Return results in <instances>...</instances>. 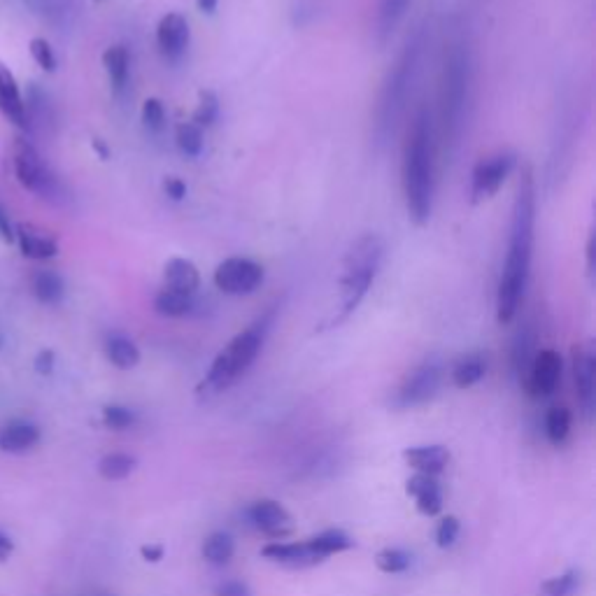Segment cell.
I'll return each mask as SVG.
<instances>
[{
    "instance_id": "45",
    "label": "cell",
    "mask_w": 596,
    "mask_h": 596,
    "mask_svg": "<svg viewBox=\"0 0 596 596\" xmlns=\"http://www.w3.org/2000/svg\"><path fill=\"white\" fill-rule=\"evenodd\" d=\"M143 559L145 562H152V564H156V562H161L163 559V545L161 543H152V545H143Z\"/></svg>"
},
{
    "instance_id": "39",
    "label": "cell",
    "mask_w": 596,
    "mask_h": 596,
    "mask_svg": "<svg viewBox=\"0 0 596 596\" xmlns=\"http://www.w3.org/2000/svg\"><path fill=\"white\" fill-rule=\"evenodd\" d=\"M143 124L149 133H161L166 129V108L159 98H147L143 103Z\"/></svg>"
},
{
    "instance_id": "23",
    "label": "cell",
    "mask_w": 596,
    "mask_h": 596,
    "mask_svg": "<svg viewBox=\"0 0 596 596\" xmlns=\"http://www.w3.org/2000/svg\"><path fill=\"white\" fill-rule=\"evenodd\" d=\"M103 68L110 77V87L119 96L129 84L131 73V54L124 45H112L103 52Z\"/></svg>"
},
{
    "instance_id": "28",
    "label": "cell",
    "mask_w": 596,
    "mask_h": 596,
    "mask_svg": "<svg viewBox=\"0 0 596 596\" xmlns=\"http://www.w3.org/2000/svg\"><path fill=\"white\" fill-rule=\"evenodd\" d=\"M536 343H538V336L531 324L522 326V329L517 331V336L513 340V368L517 371V375L527 373L531 359H534V354L538 352Z\"/></svg>"
},
{
    "instance_id": "31",
    "label": "cell",
    "mask_w": 596,
    "mask_h": 596,
    "mask_svg": "<svg viewBox=\"0 0 596 596\" xmlns=\"http://www.w3.org/2000/svg\"><path fill=\"white\" fill-rule=\"evenodd\" d=\"M310 541L324 559H329L331 555H338V552H345V550L354 548L352 538L340 529H326V531H322V534L312 536Z\"/></svg>"
},
{
    "instance_id": "1",
    "label": "cell",
    "mask_w": 596,
    "mask_h": 596,
    "mask_svg": "<svg viewBox=\"0 0 596 596\" xmlns=\"http://www.w3.org/2000/svg\"><path fill=\"white\" fill-rule=\"evenodd\" d=\"M536 180L529 166L522 170L517 196L513 203V219H510L508 252L503 261V271L496 289V319L499 324H510L520 312L529 287L531 257H534L536 236Z\"/></svg>"
},
{
    "instance_id": "42",
    "label": "cell",
    "mask_w": 596,
    "mask_h": 596,
    "mask_svg": "<svg viewBox=\"0 0 596 596\" xmlns=\"http://www.w3.org/2000/svg\"><path fill=\"white\" fill-rule=\"evenodd\" d=\"M215 596H254V594L250 590V585L240 583V580H229V583L217 587Z\"/></svg>"
},
{
    "instance_id": "7",
    "label": "cell",
    "mask_w": 596,
    "mask_h": 596,
    "mask_svg": "<svg viewBox=\"0 0 596 596\" xmlns=\"http://www.w3.org/2000/svg\"><path fill=\"white\" fill-rule=\"evenodd\" d=\"M12 170L17 182L31 194L45 198V201L61 203L66 201V189L54 170L47 166L31 140L26 136H17L12 143Z\"/></svg>"
},
{
    "instance_id": "2",
    "label": "cell",
    "mask_w": 596,
    "mask_h": 596,
    "mask_svg": "<svg viewBox=\"0 0 596 596\" xmlns=\"http://www.w3.org/2000/svg\"><path fill=\"white\" fill-rule=\"evenodd\" d=\"M401 184L408 219L417 229L429 224L436 194V140L427 105H420L403 143Z\"/></svg>"
},
{
    "instance_id": "16",
    "label": "cell",
    "mask_w": 596,
    "mask_h": 596,
    "mask_svg": "<svg viewBox=\"0 0 596 596\" xmlns=\"http://www.w3.org/2000/svg\"><path fill=\"white\" fill-rule=\"evenodd\" d=\"M268 562L287 566V569H310V566H317L324 562V557L319 555L315 545L308 538V541H294V543H268L264 550H261Z\"/></svg>"
},
{
    "instance_id": "47",
    "label": "cell",
    "mask_w": 596,
    "mask_h": 596,
    "mask_svg": "<svg viewBox=\"0 0 596 596\" xmlns=\"http://www.w3.org/2000/svg\"><path fill=\"white\" fill-rule=\"evenodd\" d=\"M196 5H198V10H201L203 14H212V12L217 10L219 0H196Z\"/></svg>"
},
{
    "instance_id": "6",
    "label": "cell",
    "mask_w": 596,
    "mask_h": 596,
    "mask_svg": "<svg viewBox=\"0 0 596 596\" xmlns=\"http://www.w3.org/2000/svg\"><path fill=\"white\" fill-rule=\"evenodd\" d=\"M273 322H275V308L264 312V315L254 319L247 329L240 331L238 336L217 354L215 361H212L210 371L201 382V387H198V392L201 394L224 392V389L231 387L240 375L247 373V368L257 361Z\"/></svg>"
},
{
    "instance_id": "49",
    "label": "cell",
    "mask_w": 596,
    "mask_h": 596,
    "mask_svg": "<svg viewBox=\"0 0 596 596\" xmlns=\"http://www.w3.org/2000/svg\"><path fill=\"white\" fill-rule=\"evenodd\" d=\"M94 149L101 154V159H108V147H105L101 140H94Z\"/></svg>"
},
{
    "instance_id": "29",
    "label": "cell",
    "mask_w": 596,
    "mask_h": 596,
    "mask_svg": "<svg viewBox=\"0 0 596 596\" xmlns=\"http://www.w3.org/2000/svg\"><path fill=\"white\" fill-rule=\"evenodd\" d=\"M203 559L212 566H224L229 564L233 555H236V541L224 531H215L203 541Z\"/></svg>"
},
{
    "instance_id": "4",
    "label": "cell",
    "mask_w": 596,
    "mask_h": 596,
    "mask_svg": "<svg viewBox=\"0 0 596 596\" xmlns=\"http://www.w3.org/2000/svg\"><path fill=\"white\" fill-rule=\"evenodd\" d=\"M473 80L471 49L464 38H454L445 45L441 89H438V131L447 154L454 152L464 129V112Z\"/></svg>"
},
{
    "instance_id": "43",
    "label": "cell",
    "mask_w": 596,
    "mask_h": 596,
    "mask_svg": "<svg viewBox=\"0 0 596 596\" xmlns=\"http://www.w3.org/2000/svg\"><path fill=\"white\" fill-rule=\"evenodd\" d=\"M14 224L10 215H7V210L0 205V240H3L5 245H14Z\"/></svg>"
},
{
    "instance_id": "50",
    "label": "cell",
    "mask_w": 596,
    "mask_h": 596,
    "mask_svg": "<svg viewBox=\"0 0 596 596\" xmlns=\"http://www.w3.org/2000/svg\"><path fill=\"white\" fill-rule=\"evenodd\" d=\"M91 596H115V594H110V592H96V594H91Z\"/></svg>"
},
{
    "instance_id": "24",
    "label": "cell",
    "mask_w": 596,
    "mask_h": 596,
    "mask_svg": "<svg viewBox=\"0 0 596 596\" xmlns=\"http://www.w3.org/2000/svg\"><path fill=\"white\" fill-rule=\"evenodd\" d=\"M105 357L119 371H131L140 364V350L131 338L122 336V333H112L105 340Z\"/></svg>"
},
{
    "instance_id": "14",
    "label": "cell",
    "mask_w": 596,
    "mask_h": 596,
    "mask_svg": "<svg viewBox=\"0 0 596 596\" xmlns=\"http://www.w3.org/2000/svg\"><path fill=\"white\" fill-rule=\"evenodd\" d=\"M0 115L10 122L14 129L21 133H31V122H28L26 98L21 94V87L12 70L0 61Z\"/></svg>"
},
{
    "instance_id": "30",
    "label": "cell",
    "mask_w": 596,
    "mask_h": 596,
    "mask_svg": "<svg viewBox=\"0 0 596 596\" xmlns=\"http://www.w3.org/2000/svg\"><path fill=\"white\" fill-rule=\"evenodd\" d=\"M136 466H138V459L133 457V454L112 452V454H108V457L101 459V464H98V473H101L105 480H124V478H129L133 471H136Z\"/></svg>"
},
{
    "instance_id": "19",
    "label": "cell",
    "mask_w": 596,
    "mask_h": 596,
    "mask_svg": "<svg viewBox=\"0 0 596 596\" xmlns=\"http://www.w3.org/2000/svg\"><path fill=\"white\" fill-rule=\"evenodd\" d=\"M42 441V431L38 424L26 420H12L0 429V452L26 454L35 450Z\"/></svg>"
},
{
    "instance_id": "48",
    "label": "cell",
    "mask_w": 596,
    "mask_h": 596,
    "mask_svg": "<svg viewBox=\"0 0 596 596\" xmlns=\"http://www.w3.org/2000/svg\"><path fill=\"white\" fill-rule=\"evenodd\" d=\"M587 268H590V275L594 273V236L587 243Z\"/></svg>"
},
{
    "instance_id": "27",
    "label": "cell",
    "mask_w": 596,
    "mask_h": 596,
    "mask_svg": "<svg viewBox=\"0 0 596 596\" xmlns=\"http://www.w3.org/2000/svg\"><path fill=\"white\" fill-rule=\"evenodd\" d=\"M33 294L42 305H59L66 296V282L54 271H38L33 275Z\"/></svg>"
},
{
    "instance_id": "25",
    "label": "cell",
    "mask_w": 596,
    "mask_h": 596,
    "mask_svg": "<svg viewBox=\"0 0 596 596\" xmlns=\"http://www.w3.org/2000/svg\"><path fill=\"white\" fill-rule=\"evenodd\" d=\"M194 310H196V298L191 294H180L168 287H161L154 296V312H159L161 317L180 319V317H189Z\"/></svg>"
},
{
    "instance_id": "9",
    "label": "cell",
    "mask_w": 596,
    "mask_h": 596,
    "mask_svg": "<svg viewBox=\"0 0 596 596\" xmlns=\"http://www.w3.org/2000/svg\"><path fill=\"white\" fill-rule=\"evenodd\" d=\"M517 166V156L513 152H499L480 159L471 173V203H485L499 194Z\"/></svg>"
},
{
    "instance_id": "34",
    "label": "cell",
    "mask_w": 596,
    "mask_h": 596,
    "mask_svg": "<svg viewBox=\"0 0 596 596\" xmlns=\"http://www.w3.org/2000/svg\"><path fill=\"white\" fill-rule=\"evenodd\" d=\"M410 564H413V557H410V552L401 548H385L375 555V566H378L382 573H389V576L408 571Z\"/></svg>"
},
{
    "instance_id": "11",
    "label": "cell",
    "mask_w": 596,
    "mask_h": 596,
    "mask_svg": "<svg viewBox=\"0 0 596 596\" xmlns=\"http://www.w3.org/2000/svg\"><path fill=\"white\" fill-rule=\"evenodd\" d=\"M562 371H564V361L562 354L557 350H538L531 359V364L524 373V387L531 399H545V396L555 394V389L562 382Z\"/></svg>"
},
{
    "instance_id": "46",
    "label": "cell",
    "mask_w": 596,
    "mask_h": 596,
    "mask_svg": "<svg viewBox=\"0 0 596 596\" xmlns=\"http://www.w3.org/2000/svg\"><path fill=\"white\" fill-rule=\"evenodd\" d=\"M12 552H14V541L0 531V562H7V559L12 557Z\"/></svg>"
},
{
    "instance_id": "20",
    "label": "cell",
    "mask_w": 596,
    "mask_h": 596,
    "mask_svg": "<svg viewBox=\"0 0 596 596\" xmlns=\"http://www.w3.org/2000/svg\"><path fill=\"white\" fill-rule=\"evenodd\" d=\"M163 287L173 289V292L180 294H191L196 296L198 287H201V273L194 261L173 257L163 266Z\"/></svg>"
},
{
    "instance_id": "3",
    "label": "cell",
    "mask_w": 596,
    "mask_h": 596,
    "mask_svg": "<svg viewBox=\"0 0 596 596\" xmlns=\"http://www.w3.org/2000/svg\"><path fill=\"white\" fill-rule=\"evenodd\" d=\"M427 49V26L415 28V33L406 40L401 52L396 54L389 66L385 80H382L378 101L373 112V143L378 149H385L389 140L396 136L403 112L408 108V98L413 94L422 68V56Z\"/></svg>"
},
{
    "instance_id": "15",
    "label": "cell",
    "mask_w": 596,
    "mask_h": 596,
    "mask_svg": "<svg viewBox=\"0 0 596 596\" xmlns=\"http://www.w3.org/2000/svg\"><path fill=\"white\" fill-rule=\"evenodd\" d=\"M191 40L189 21L182 17L180 12H168L166 17L159 21L156 26V45H159V52L163 59L177 61L182 59L184 52H187Z\"/></svg>"
},
{
    "instance_id": "40",
    "label": "cell",
    "mask_w": 596,
    "mask_h": 596,
    "mask_svg": "<svg viewBox=\"0 0 596 596\" xmlns=\"http://www.w3.org/2000/svg\"><path fill=\"white\" fill-rule=\"evenodd\" d=\"M459 520L454 515H447L443 517L441 522H438V529H436V543L438 548H452L454 541L459 538Z\"/></svg>"
},
{
    "instance_id": "18",
    "label": "cell",
    "mask_w": 596,
    "mask_h": 596,
    "mask_svg": "<svg viewBox=\"0 0 596 596\" xmlns=\"http://www.w3.org/2000/svg\"><path fill=\"white\" fill-rule=\"evenodd\" d=\"M406 492L415 499V506L422 515L436 517L443 510V487L436 475L415 473L406 482Z\"/></svg>"
},
{
    "instance_id": "38",
    "label": "cell",
    "mask_w": 596,
    "mask_h": 596,
    "mask_svg": "<svg viewBox=\"0 0 596 596\" xmlns=\"http://www.w3.org/2000/svg\"><path fill=\"white\" fill-rule=\"evenodd\" d=\"M28 52H31L33 61L38 63L45 73H54L56 66H59V61H56V54H54V47L49 45L45 38H33L31 42H28Z\"/></svg>"
},
{
    "instance_id": "41",
    "label": "cell",
    "mask_w": 596,
    "mask_h": 596,
    "mask_svg": "<svg viewBox=\"0 0 596 596\" xmlns=\"http://www.w3.org/2000/svg\"><path fill=\"white\" fill-rule=\"evenodd\" d=\"M163 191H166L170 201H182V198L187 196V184H184L180 177H166V180H163Z\"/></svg>"
},
{
    "instance_id": "8",
    "label": "cell",
    "mask_w": 596,
    "mask_h": 596,
    "mask_svg": "<svg viewBox=\"0 0 596 596\" xmlns=\"http://www.w3.org/2000/svg\"><path fill=\"white\" fill-rule=\"evenodd\" d=\"M443 385V368L438 361H424V364L415 366L406 378L401 380V385L396 387L392 396V406L399 410L424 406L438 394V389Z\"/></svg>"
},
{
    "instance_id": "12",
    "label": "cell",
    "mask_w": 596,
    "mask_h": 596,
    "mask_svg": "<svg viewBox=\"0 0 596 596\" xmlns=\"http://www.w3.org/2000/svg\"><path fill=\"white\" fill-rule=\"evenodd\" d=\"M573 382L580 408L587 420H592L596 410V352L592 343L573 347Z\"/></svg>"
},
{
    "instance_id": "10",
    "label": "cell",
    "mask_w": 596,
    "mask_h": 596,
    "mask_svg": "<svg viewBox=\"0 0 596 596\" xmlns=\"http://www.w3.org/2000/svg\"><path fill=\"white\" fill-rule=\"evenodd\" d=\"M264 278V266L245 257H231L222 261V264L217 266L215 275H212L215 287L222 289V292L229 296L254 294L261 287Z\"/></svg>"
},
{
    "instance_id": "35",
    "label": "cell",
    "mask_w": 596,
    "mask_h": 596,
    "mask_svg": "<svg viewBox=\"0 0 596 596\" xmlns=\"http://www.w3.org/2000/svg\"><path fill=\"white\" fill-rule=\"evenodd\" d=\"M583 583V573L578 569H571L562 573V576L550 578L548 583H543V596H573L580 590Z\"/></svg>"
},
{
    "instance_id": "33",
    "label": "cell",
    "mask_w": 596,
    "mask_h": 596,
    "mask_svg": "<svg viewBox=\"0 0 596 596\" xmlns=\"http://www.w3.org/2000/svg\"><path fill=\"white\" fill-rule=\"evenodd\" d=\"M175 143H177V147H180V152L184 156H191V159H196V156L203 152V129H201V126L191 124V122L177 124Z\"/></svg>"
},
{
    "instance_id": "36",
    "label": "cell",
    "mask_w": 596,
    "mask_h": 596,
    "mask_svg": "<svg viewBox=\"0 0 596 596\" xmlns=\"http://www.w3.org/2000/svg\"><path fill=\"white\" fill-rule=\"evenodd\" d=\"M219 115V101L212 91H201L198 94V108L194 110V117H191V124L196 126H212Z\"/></svg>"
},
{
    "instance_id": "5",
    "label": "cell",
    "mask_w": 596,
    "mask_h": 596,
    "mask_svg": "<svg viewBox=\"0 0 596 596\" xmlns=\"http://www.w3.org/2000/svg\"><path fill=\"white\" fill-rule=\"evenodd\" d=\"M382 261H385V240L378 233H364L350 245L338 280V312L329 322V329L340 326L357 312L378 278Z\"/></svg>"
},
{
    "instance_id": "13",
    "label": "cell",
    "mask_w": 596,
    "mask_h": 596,
    "mask_svg": "<svg viewBox=\"0 0 596 596\" xmlns=\"http://www.w3.org/2000/svg\"><path fill=\"white\" fill-rule=\"evenodd\" d=\"M247 515H250L254 529H259L268 538H275V541H282V538H287L294 531L292 515L287 513V508L282 503L273 499L254 501L250 510H247Z\"/></svg>"
},
{
    "instance_id": "21",
    "label": "cell",
    "mask_w": 596,
    "mask_h": 596,
    "mask_svg": "<svg viewBox=\"0 0 596 596\" xmlns=\"http://www.w3.org/2000/svg\"><path fill=\"white\" fill-rule=\"evenodd\" d=\"M403 459L410 468L424 475H441L447 464H450V450L443 445H422V447H408L403 452Z\"/></svg>"
},
{
    "instance_id": "26",
    "label": "cell",
    "mask_w": 596,
    "mask_h": 596,
    "mask_svg": "<svg viewBox=\"0 0 596 596\" xmlns=\"http://www.w3.org/2000/svg\"><path fill=\"white\" fill-rule=\"evenodd\" d=\"M487 375V357L480 352L466 354L452 366V382L459 389H471Z\"/></svg>"
},
{
    "instance_id": "37",
    "label": "cell",
    "mask_w": 596,
    "mask_h": 596,
    "mask_svg": "<svg viewBox=\"0 0 596 596\" xmlns=\"http://www.w3.org/2000/svg\"><path fill=\"white\" fill-rule=\"evenodd\" d=\"M103 424L112 431H126L136 424V413L131 408L112 403V406L103 408Z\"/></svg>"
},
{
    "instance_id": "32",
    "label": "cell",
    "mask_w": 596,
    "mask_h": 596,
    "mask_svg": "<svg viewBox=\"0 0 596 596\" xmlns=\"http://www.w3.org/2000/svg\"><path fill=\"white\" fill-rule=\"evenodd\" d=\"M545 434H548L552 445H562L571 434V413L569 408L555 406L545 415Z\"/></svg>"
},
{
    "instance_id": "17",
    "label": "cell",
    "mask_w": 596,
    "mask_h": 596,
    "mask_svg": "<svg viewBox=\"0 0 596 596\" xmlns=\"http://www.w3.org/2000/svg\"><path fill=\"white\" fill-rule=\"evenodd\" d=\"M14 243L19 245L21 254L31 261H49L59 254V243L47 231L38 229L33 224L14 226Z\"/></svg>"
},
{
    "instance_id": "44",
    "label": "cell",
    "mask_w": 596,
    "mask_h": 596,
    "mask_svg": "<svg viewBox=\"0 0 596 596\" xmlns=\"http://www.w3.org/2000/svg\"><path fill=\"white\" fill-rule=\"evenodd\" d=\"M54 364H56V354L52 350H42L38 357H35V371H38L40 375L52 373Z\"/></svg>"
},
{
    "instance_id": "22",
    "label": "cell",
    "mask_w": 596,
    "mask_h": 596,
    "mask_svg": "<svg viewBox=\"0 0 596 596\" xmlns=\"http://www.w3.org/2000/svg\"><path fill=\"white\" fill-rule=\"evenodd\" d=\"M413 0H380L378 21H375V35L380 45H387L389 38L396 33V28L403 24Z\"/></svg>"
}]
</instances>
